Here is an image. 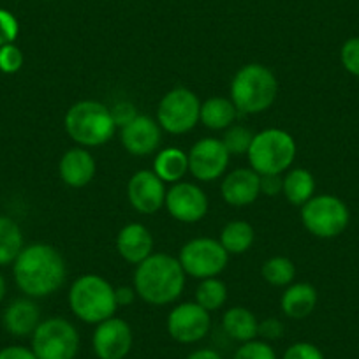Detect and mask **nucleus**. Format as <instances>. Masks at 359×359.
I'll use <instances>...</instances> for the list:
<instances>
[{"label":"nucleus","mask_w":359,"mask_h":359,"mask_svg":"<svg viewBox=\"0 0 359 359\" xmlns=\"http://www.w3.org/2000/svg\"><path fill=\"white\" fill-rule=\"evenodd\" d=\"M13 277L20 291L29 298H48L64 285L67 266L55 247L32 243L23 247L13 262Z\"/></svg>","instance_id":"obj_1"},{"label":"nucleus","mask_w":359,"mask_h":359,"mask_svg":"<svg viewBox=\"0 0 359 359\" xmlns=\"http://www.w3.org/2000/svg\"><path fill=\"white\" fill-rule=\"evenodd\" d=\"M185 271L180 261L168 254H151L134 271V289L143 302L154 306L175 303L185 289Z\"/></svg>","instance_id":"obj_2"},{"label":"nucleus","mask_w":359,"mask_h":359,"mask_svg":"<svg viewBox=\"0 0 359 359\" xmlns=\"http://www.w3.org/2000/svg\"><path fill=\"white\" fill-rule=\"evenodd\" d=\"M278 95V79L262 64H247L231 81V101L245 115H257L273 106Z\"/></svg>","instance_id":"obj_3"},{"label":"nucleus","mask_w":359,"mask_h":359,"mask_svg":"<svg viewBox=\"0 0 359 359\" xmlns=\"http://www.w3.org/2000/svg\"><path fill=\"white\" fill-rule=\"evenodd\" d=\"M69 306L79 320L97 326L102 320L115 317V287L101 275H81L69 289Z\"/></svg>","instance_id":"obj_4"},{"label":"nucleus","mask_w":359,"mask_h":359,"mask_svg":"<svg viewBox=\"0 0 359 359\" xmlns=\"http://www.w3.org/2000/svg\"><path fill=\"white\" fill-rule=\"evenodd\" d=\"M65 133L83 148L101 147L116 133L111 109L99 101H79L67 109Z\"/></svg>","instance_id":"obj_5"},{"label":"nucleus","mask_w":359,"mask_h":359,"mask_svg":"<svg viewBox=\"0 0 359 359\" xmlns=\"http://www.w3.org/2000/svg\"><path fill=\"white\" fill-rule=\"evenodd\" d=\"M250 168L259 175H282L296 158V141L282 129L261 130L247 151Z\"/></svg>","instance_id":"obj_6"},{"label":"nucleus","mask_w":359,"mask_h":359,"mask_svg":"<svg viewBox=\"0 0 359 359\" xmlns=\"http://www.w3.org/2000/svg\"><path fill=\"white\" fill-rule=\"evenodd\" d=\"M37 359H76L79 351V333L74 324L64 317L41 320L32 334V347Z\"/></svg>","instance_id":"obj_7"},{"label":"nucleus","mask_w":359,"mask_h":359,"mask_svg":"<svg viewBox=\"0 0 359 359\" xmlns=\"http://www.w3.org/2000/svg\"><path fill=\"white\" fill-rule=\"evenodd\" d=\"M348 208L341 199L331 194L313 196L302 206V222L310 234L317 238L338 236L348 226Z\"/></svg>","instance_id":"obj_8"},{"label":"nucleus","mask_w":359,"mask_h":359,"mask_svg":"<svg viewBox=\"0 0 359 359\" xmlns=\"http://www.w3.org/2000/svg\"><path fill=\"white\" fill-rule=\"evenodd\" d=\"M185 275L199 278H213L227 268L229 254L219 240L213 238H194L182 247L178 257Z\"/></svg>","instance_id":"obj_9"},{"label":"nucleus","mask_w":359,"mask_h":359,"mask_svg":"<svg viewBox=\"0 0 359 359\" xmlns=\"http://www.w3.org/2000/svg\"><path fill=\"white\" fill-rule=\"evenodd\" d=\"M201 102L192 90L178 86L169 90L157 108V122L169 134H185L199 122Z\"/></svg>","instance_id":"obj_10"},{"label":"nucleus","mask_w":359,"mask_h":359,"mask_svg":"<svg viewBox=\"0 0 359 359\" xmlns=\"http://www.w3.org/2000/svg\"><path fill=\"white\" fill-rule=\"evenodd\" d=\"M168 333L178 344L191 345L201 341L212 327V317L208 310L196 302L180 303L168 316Z\"/></svg>","instance_id":"obj_11"},{"label":"nucleus","mask_w":359,"mask_h":359,"mask_svg":"<svg viewBox=\"0 0 359 359\" xmlns=\"http://www.w3.org/2000/svg\"><path fill=\"white\" fill-rule=\"evenodd\" d=\"M189 171L199 182H215L229 165V151L222 140L205 137L194 143L189 151Z\"/></svg>","instance_id":"obj_12"},{"label":"nucleus","mask_w":359,"mask_h":359,"mask_svg":"<svg viewBox=\"0 0 359 359\" xmlns=\"http://www.w3.org/2000/svg\"><path fill=\"white\" fill-rule=\"evenodd\" d=\"M165 210L178 222H199L208 213V198L205 191L191 182H178L165 192Z\"/></svg>","instance_id":"obj_13"},{"label":"nucleus","mask_w":359,"mask_h":359,"mask_svg":"<svg viewBox=\"0 0 359 359\" xmlns=\"http://www.w3.org/2000/svg\"><path fill=\"white\" fill-rule=\"evenodd\" d=\"M133 330L118 317L102 320L95 326L92 348L97 359H126L133 348Z\"/></svg>","instance_id":"obj_14"},{"label":"nucleus","mask_w":359,"mask_h":359,"mask_svg":"<svg viewBox=\"0 0 359 359\" xmlns=\"http://www.w3.org/2000/svg\"><path fill=\"white\" fill-rule=\"evenodd\" d=\"M165 192L168 191H165L164 182L150 169L134 172L127 185L130 206L143 215H151L164 208Z\"/></svg>","instance_id":"obj_15"},{"label":"nucleus","mask_w":359,"mask_h":359,"mask_svg":"<svg viewBox=\"0 0 359 359\" xmlns=\"http://www.w3.org/2000/svg\"><path fill=\"white\" fill-rule=\"evenodd\" d=\"M120 140L123 148L130 155L136 157H147L157 151L161 147L162 129L157 120L147 115H137L136 118L120 130Z\"/></svg>","instance_id":"obj_16"},{"label":"nucleus","mask_w":359,"mask_h":359,"mask_svg":"<svg viewBox=\"0 0 359 359\" xmlns=\"http://www.w3.org/2000/svg\"><path fill=\"white\" fill-rule=\"evenodd\" d=\"M224 201L231 206H248L261 196V175L252 168H238L231 171L220 185Z\"/></svg>","instance_id":"obj_17"},{"label":"nucleus","mask_w":359,"mask_h":359,"mask_svg":"<svg viewBox=\"0 0 359 359\" xmlns=\"http://www.w3.org/2000/svg\"><path fill=\"white\" fill-rule=\"evenodd\" d=\"M95 171H97V164H95L94 155L83 147L65 151L58 164L62 182L72 189L86 187L94 180Z\"/></svg>","instance_id":"obj_18"},{"label":"nucleus","mask_w":359,"mask_h":359,"mask_svg":"<svg viewBox=\"0 0 359 359\" xmlns=\"http://www.w3.org/2000/svg\"><path fill=\"white\" fill-rule=\"evenodd\" d=\"M118 255L129 264H141L154 254V236L143 224H127L116 236Z\"/></svg>","instance_id":"obj_19"},{"label":"nucleus","mask_w":359,"mask_h":359,"mask_svg":"<svg viewBox=\"0 0 359 359\" xmlns=\"http://www.w3.org/2000/svg\"><path fill=\"white\" fill-rule=\"evenodd\" d=\"M6 331L16 338L32 337L41 324V310L32 298L15 299L2 313Z\"/></svg>","instance_id":"obj_20"},{"label":"nucleus","mask_w":359,"mask_h":359,"mask_svg":"<svg viewBox=\"0 0 359 359\" xmlns=\"http://www.w3.org/2000/svg\"><path fill=\"white\" fill-rule=\"evenodd\" d=\"M317 305V291L313 285L306 282L291 284L282 294L280 306L285 317L294 320L306 319Z\"/></svg>","instance_id":"obj_21"},{"label":"nucleus","mask_w":359,"mask_h":359,"mask_svg":"<svg viewBox=\"0 0 359 359\" xmlns=\"http://www.w3.org/2000/svg\"><path fill=\"white\" fill-rule=\"evenodd\" d=\"M257 327L259 320L254 313L245 306H233L227 310L222 317V330L231 340L240 341H250L257 338Z\"/></svg>","instance_id":"obj_22"},{"label":"nucleus","mask_w":359,"mask_h":359,"mask_svg":"<svg viewBox=\"0 0 359 359\" xmlns=\"http://www.w3.org/2000/svg\"><path fill=\"white\" fill-rule=\"evenodd\" d=\"M187 171L189 155L180 148H164L158 151L154 161V172L164 184H178Z\"/></svg>","instance_id":"obj_23"},{"label":"nucleus","mask_w":359,"mask_h":359,"mask_svg":"<svg viewBox=\"0 0 359 359\" xmlns=\"http://www.w3.org/2000/svg\"><path fill=\"white\" fill-rule=\"evenodd\" d=\"M236 115L238 109L231 99L212 97L208 101L201 102L199 120H201L206 129L222 130L233 126L234 120H236Z\"/></svg>","instance_id":"obj_24"},{"label":"nucleus","mask_w":359,"mask_h":359,"mask_svg":"<svg viewBox=\"0 0 359 359\" xmlns=\"http://www.w3.org/2000/svg\"><path fill=\"white\" fill-rule=\"evenodd\" d=\"M313 192H316V180L310 171L303 168H294L285 175L282 194L291 205L303 206L313 198Z\"/></svg>","instance_id":"obj_25"},{"label":"nucleus","mask_w":359,"mask_h":359,"mask_svg":"<svg viewBox=\"0 0 359 359\" xmlns=\"http://www.w3.org/2000/svg\"><path fill=\"white\" fill-rule=\"evenodd\" d=\"M255 233L254 227L245 220H231L220 231V243L226 248L227 254L240 255L245 254L254 245Z\"/></svg>","instance_id":"obj_26"},{"label":"nucleus","mask_w":359,"mask_h":359,"mask_svg":"<svg viewBox=\"0 0 359 359\" xmlns=\"http://www.w3.org/2000/svg\"><path fill=\"white\" fill-rule=\"evenodd\" d=\"M22 250L23 233L18 222L9 217L0 215V266L13 264Z\"/></svg>","instance_id":"obj_27"},{"label":"nucleus","mask_w":359,"mask_h":359,"mask_svg":"<svg viewBox=\"0 0 359 359\" xmlns=\"http://www.w3.org/2000/svg\"><path fill=\"white\" fill-rule=\"evenodd\" d=\"M261 275L268 284L275 285V287H285L291 285L296 275L294 262L284 255H275L264 261L261 268Z\"/></svg>","instance_id":"obj_28"},{"label":"nucleus","mask_w":359,"mask_h":359,"mask_svg":"<svg viewBox=\"0 0 359 359\" xmlns=\"http://www.w3.org/2000/svg\"><path fill=\"white\" fill-rule=\"evenodd\" d=\"M227 302V287L217 277L205 278L196 289V303L208 312L222 309Z\"/></svg>","instance_id":"obj_29"},{"label":"nucleus","mask_w":359,"mask_h":359,"mask_svg":"<svg viewBox=\"0 0 359 359\" xmlns=\"http://www.w3.org/2000/svg\"><path fill=\"white\" fill-rule=\"evenodd\" d=\"M254 136L255 134L252 130H248L247 127L231 126L226 129L222 143L227 148V151H229V155H243L250 148Z\"/></svg>","instance_id":"obj_30"},{"label":"nucleus","mask_w":359,"mask_h":359,"mask_svg":"<svg viewBox=\"0 0 359 359\" xmlns=\"http://www.w3.org/2000/svg\"><path fill=\"white\" fill-rule=\"evenodd\" d=\"M233 359H277V352L268 341L250 340L236 348Z\"/></svg>","instance_id":"obj_31"},{"label":"nucleus","mask_w":359,"mask_h":359,"mask_svg":"<svg viewBox=\"0 0 359 359\" xmlns=\"http://www.w3.org/2000/svg\"><path fill=\"white\" fill-rule=\"evenodd\" d=\"M23 62H25V58H23L22 50L15 43L0 48V72L15 74L23 67Z\"/></svg>","instance_id":"obj_32"},{"label":"nucleus","mask_w":359,"mask_h":359,"mask_svg":"<svg viewBox=\"0 0 359 359\" xmlns=\"http://www.w3.org/2000/svg\"><path fill=\"white\" fill-rule=\"evenodd\" d=\"M20 34V23L8 9H0V48L13 44Z\"/></svg>","instance_id":"obj_33"},{"label":"nucleus","mask_w":359,"mask_h":359,"mask_svg":"<svg viewBox=\"0 0 359 359\" xmlns=\"http://www.w3.org/2000/svg\"><path fill=\"white\" fill-rule=\"evenodd\" d=\"M340 58L345 71L359 76V37H352V39L345 41L340 51Z\"/></svg>","instance_id":"obj_34"},{"label":"nucleus","mask_w":359,"mask_h":359,"mask_svg":"<svg viewBox=\"0 0 359 359\" xmlns=\"http://www.w3.org/2000/svg\"><path fill=\"white\" fill-rule=\"evenodd\" d=\"M282 359H324L323 351L310 341H296L285 348Z\"/></svg>","instance_id":"obj_35"},{"label":"nucleus","mask_w":359,"mask_h":359,"mask_svg":"<svg viewBox=\"0 0 359 359\" xmlns=\"http://www.w3.org/2000/svg\"><path fill=\"white\" fill-rule=\"evenodd\" d=\"M285 326L282 320H278L277 317H268V319L261 320L257 327V337H261L264 341L269 340H278V338L284 337Z\"/></svg>","instance_id":"obj_36"},{"label":"nucleus","mask_w":359,"mask_h":359,"mask_svg":"<svg viewBox=\"0 0 359 359\" xmlns=\"http://www.w3.org/2000/svg\"><path fill=\"white\" fill-rule=\"evenodd\" d=\"M111 116L113 120H115L116 129H118V127L122 129V127H126L127 123H130L137 116L136 106H134L133 102H127V101L116 102V104L111 108Z\"/></svg>","instance_id":"obj_37"},{"label":"nucleus","mask_w":359,"mask_h":359,"mask_svg":"<svg viewBox=\"0 0 359 359\" xmlns=\"http://www.w3.org/2000/svg\"><path fill=\"white\" fill-rule=\"evenodd\" d=\"M284 187V178L280 175H261V194L269 196H278Z\"/></svg>","instance_id":"obj_38"},{"label":"nucleus","mask_w":359,"mask_h":359,"mask_svg":"<svg viewBox=\"0 0 359 359\" xmlns=\"http://www.w3.org/2000/svg\"><path fill=\"white\" fill-rule=\"evenodd\" d=\"M0 359H37L32 348L23 347V345H8L0 348Z\"/></svg>","instance_id":"obj_39"},{"label":"nucleus","mask_w":359,"mask_h":359,"mask_svg":"<svg viewBox=\"0 0 359 359\" xmlns=\"http://www.w3.org/2000/svg\"><path fill=\"white\" fill-rule=\"evenodd\" d=\"M115 296H116V303H118V306H129L133 305L137 294L134 287H118L115 289Z\"/></svg>","instance_id":"obj_40"},{"label":"nucleus","mask_w":359,"mask_h":359,"mask_svg":"<svg viewBox=\"0 0 359 359\" xmlns=\"http://www.w3.org/2000/svg\"><path fill=\"white\" fill-rule=\"evenodd\" d=\"M187 359H224V358L219 354V352L213 351V348H198V351L191 352V354L187 355Z\"/></svg>","instance_id":"obj_41"},{"label":"nucleus","mask_w":359,"mask_h":359,"mask_svg":"<svg viewBox=\"0 0 359 359\" xmlns=\"http://www.w3.org/2000/svg\"><path fill=\"white\" fill-rule=\"evenodd\" d=\"M6 292H8V285H6V278L2 277V273H0V303L4 302Z\"/></svg>","instance_id":"obj_42"}]
</instances>
